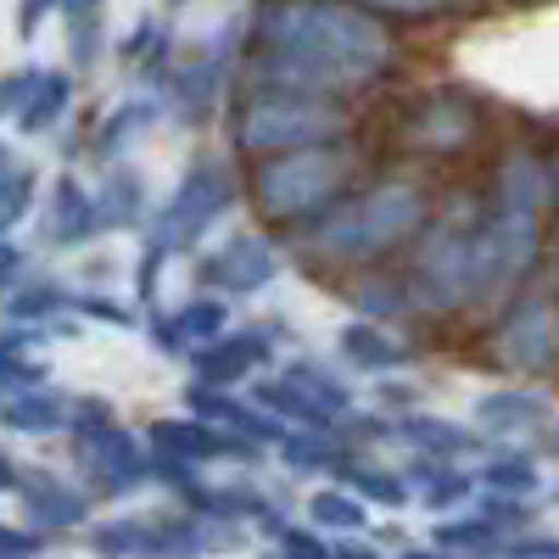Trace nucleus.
Wrapping results in <instances>:
<instances>
[{"instance_id": "f257e3e1", "label": "nucleus", "mask_w": 559, "mask_h": 559, "mask_svg": "<svg viewBox=\"0 0 559 559\" xmlns=\"http://www.w3.org/2000/svg\"><path fill=\"white\" fill-rule=\"evenodd\" d=\"M442 191H448V179H437L426 168L376 163L331 213L313 218L302 236H292L286 252L297 258V269L308 280L336 286V280H347L358 269H376V263L403 258L419 229L431 224Z\"/></svg>"}, {"instance_id": "f03ea898", "label": "nucleus", "mask_w": 559, "mask_h": 559, "mask_svg": "<svg viewBox=\"0 0 559 559\" xmlns=\"http://www.w3.org/2000/svg\"><path fill=\"white\" fill-rule=\"evenodd\" d=\"M376 163H381L376 146L358 134L324 140V146H302V152H280V157L247 163L241 202L252 207L258 229H269L274 241H292L313 218L331 213Z\"/></svg>"}, {"instance_id": "7ed1b4c3", "label": "nucleus", "mask_w": 559, "mask_h": 559, "mask_svg": "<svg viewBox=\"0 0 559 559\" xmlns=\"http://www.w3.org/2000/svg\"><path fill=\"white\" fill-rule=\"evenodd\" d=\"M537 274H548V218L492 213L471 191V229H464V324H481L487 313H498Z\"/></svg>"}, {"instance_id": "20e7f679", "label": "nucleus", "mask_w": 559, "mask_h": 559, "mask_svg": "<svg viewBox=\"0 0 559 559\" xmlns=\"http://www.w3.org/2000/svg\"><path fill=\"white\" fill-rule=\"evenodd\" d=\"M464 364L503 381H554L559 376V280L554 269L521 286L498 313L476 324V347Z\"/></svg>"}, {"instance_id": "39448f33", "label": "nucleus", "mask_w": 559, "mask_h": 559, "mask_svg": "<svg viewBox=\"0 0 559 559\" xmlns=\"http://www.w3.org/2000/svg\"><path fill=\"white\" fill-rule=\"evenodd\" d=\"M392 163H408V168H426V174H453L471 179L498 140L487 134V107L471 90H431L419 96L414 107L397 112V129H392Z\"/></svg>"}, {"instance_id": "423d86ee", "label": "nucleus", "mask_w": 559, "mask_h": 559, "mask_svg": "<svg viewBox=\"0 0 559 559\" xmlns=\"http://www.w3.org/2000/svg\"><path fill=\"white\" fill-rule=\"evenodd\" d=\"M229 207H241V168L229 157H191V168L179 174V185L152 207L146 218V252L168 258H197L207 236L229 218Z\"/></svg>"}, {"instance_id": "0eeeda50", "label": "nucleus", "mask_w": 559, "mask_h": 559, "mask_svg": "<svg viewBox=\"0 0 559 559\" xmlns=\"http://www.w3.org/2000/svg\"><path fill=\"white\" fill-rule=\"evenodd\" d=\"M247 526L213 521L197 509H152V515H118L90 526V554L96 559H218L241 554Z\"/></svg>"}, {"instance_id": "6e6552de", "label": "nucleus", "mask_w": 559, "mask_h": 559, "mask_svg": "<svg viewBox=\"0 0 559 559\" xmlns=\"http://www.w3.org/2000/svg\"><path fill=\"white\" fill-rule=\"evenodd\" d=\"M68 453H73V471H79V487L90 498H107V503H123L134 492L152 487V453L140 442L118 408L107 397H73V414H68Z\"/></svg>"}, {"instance_id": "1a4fd4ad", "label": "nucleus", "mask_w": 559, "mask_h": 559, "mask_svg": "<svg viewBox=\"0 0 559 559\" xmlns=\"http://www.w3.org/2000/svg\"><path fill=\"white\" fill-rule=\"evenodd\" d=\"M342 134H358L342 102L286 96V90H247L236 118H229V146H236L241 163L324 146V140H342Z\"/></svg>"}, {"instance_id": "9d476101", "label": "nucleus", "mask_w": 559, "mask_h": 559, "mask_svg": "<svg viewBox=\"0 0 559 559\" xmlns=\"http://www.w3.org/2000/svg\"><path fill=\"white\" fill-rule=\"evenodd\" d=\"M280 269H286V241H274L269 229H229L224 241H213L191 258L197 292H213L224 302L269 292L280 280Z\"/></svg>"}, {"instance_id": "9b49d317", "label": "nucleus", "mask_w": 559, "mask_h": 559, "mask_svg": "<svg viewBox=\"0 0 559 559\" xmlns=\"http://www.w3.org/2000/svg\"><path fill=\"white\" fill-rule=\"evenodd\" d=\"M280 336H286V324H280V319L229 324V331H218V336L191 358V381H202V386H229V392L252 386L258 376H269V364H274V353H280Z\"/></svg>"}, {"instance_id": "f8f14e48", "label": "nucleus", "mask_w": 559, "mask_h": 559, "mask_svg": "<svg viewBox=\"0 0 559 559\" xmlns=\"http://www.w3.org/2000/svg\"><path fill=\"white\" fill-rule=\"evenodd\" d=\"M554 397L532 381H503V386H487L471 408V426L487 437V442H521V437H537L554 426Z\"/></svg>"}, {"instance_id": "ddd939ff", "label": "nucleus", "mask_w": 559, "mask_h": 559, "mask_svg": "<svg viewBox=\"0 0 559 559\" xmlns=\"http://www.w3.org/2000/svg\"><path fill=\"white\" fill-rule=\"evenodd\" d=\"M426 358V342L408 336V331H392V324H376V319H353L336 331V364L353 369V376H403Z\"/></svg>"}, {"instance_id": "4468645a", "label": "nucleus", "mask_w": 559, "mask_h": 559, "mask_svg": "<svg viewBox=\"0 0 559 559\" xmlns=\"http://www.w3.org/2000/svg\"><path fill=\"white\" fill-rule=\"evenodd\" d=\"M218 331H229V302H224V297H213V292L185 297L179 308L152 313V324H146L152 347H157L163 358H185V364H191V358H197Z\"/></svg>"}, {"instance_id": "2eb2a0df", "label": "nucleus", "mask_w": 559, "mask_h": 559, "mask_svg": "<svg viewBox=\"0 0 559 559\" xmlns=\"http://www.w3.org/2000/svg\"><path fill=\"white\" fill-rule=\"evenodd\" d=\"M17 498H23V515H28V526L34 532H73V526H84L90 521V498L79 481H68V476H57V471H17V487H12Z\"/></svg>"}, {"instance_id": "dca6fc26", "label": "nucleus", "mask_w": 559, "mask_h": 559, "mask_svg": "<svg viewBox=\"0 0 559 559\" xmlns=\"http://www.w3.org/2000/svg\"><path fill=\"white\" fill-rule=\"evenodd\" d=\"M392 442H403L408 453L419 459H453L464 464L471 453H487V437L476 426H459L448 414H431V408H408L392 419Z\"/></svg>"}, {"instance_id": "f3484780", "label": "nucleus", "mask_w": 559, "mask_h": 559, "mask_svg": "<svg viewBox=\"0 0 559 559\" xmlns=\"http://www.w3.org/2000/svg\"><path fill=\"white\" fill-rule=\"evenodd\" d=\"M191 509H197V515H213V521H236V526H247V532H263L269 543L286 532V521H292L263 487H252V481H241V476H236V481H207Z\"/></svg>"}, {"instance_id": "a211bd4d", "label": "nucleus", "mask_w": 559, "mask_h": 559, "mask_svg": "<svg viewBox=\"0 0 559 559\" xmlns=\"http://www.w3.org/2000/svg\"><path fill=\"white\" fill-rule=\"evenodd\" d=\"M476 492L487 498H537L543 492V453L521 442H492L476 464Z\"/></svg>"}, {"instance_id": "6ab92c4d", "label": "nucleus", "mask_w": 559, "mask_h": 559, "mask_svg": "<svg viewBox=\"0 0 559 559\" xmlns=\"http://www.w3.org/2000/svg\"><path fill=\"white\" fill-rule=\"evenodd\" d=\"M403 481H408V492L419 503L431 509V515H453V509H464L476 498V471H464V464H453V459H419V453H408Z\"/></svg>"}, {"instance_id": "aec40b11", "label": "nucleus", "mask_w": 559, "mask_h": 559, "mask_svg": "<svg viewBox=\"0 0 559 559\" xmlns=\"http://www.w3.org/2000/svg\"><path fill=\"white\" fill-rule=\"evenodd\" d=\"M68 414H73V397L45 386V381L0 397V426L17 431V437H57V431H68Z\"/></svg>"}, {"instance_id": "412c9836", "label": "nucleus", "mask_w": 559, "mask_h": 559, "mask_svg": "<svg viewBox=\"0 0 559 559\" xmlns=\"http://www.w3.org/2000/svg\"><path fill=\"white\" fill-rule=\"evenodd\" d=\"M96 236H102V229H96V191H84L73 174H62L57 191H51V207H45V241L84 247Z\"/></svg>"}, {"instance_id": "4be33fe9", "label": "nucleus", "mask_w": 559, "mask_h": 559, "mask_svg": "<svg viewBox=\"0 0 559 559\" xmlns=\"http://www.w3.org/2000/svg\"><path fill=\"white\" fill-rule=\"evenodd\" d=\"M152 207L157 202L146 191V179H140L134 168H118L96 191V229H102V236H112V229H146Z\"/></svg>"}, {"instance_id": "5701e85b", "label": "nucleus", "mask_w": 559, "mask_h": 559, "mask_svg": "<svg viewBox=\"0 0 559 559\" xmlns=\"http://www.w3.org/2000/svg\"><path fill=\"white\" fill-rule=\"evenodd\" d=\"M336 487H347L353 498H364L369 509H403L414 492L403 481V471H392V464L369 459V453H347L336 464Z\"/></svg>"}, {"instance_id": "b1692460", "label": "nucleus", "mask_w": 559, "mask_h": 559, "mask_svg": "<svg viewBox=\"0 0 559 559\" xmlns=\"http://www.w3.org/2000/svg\"><path fill=\"white\" fill-rule=\"evenodd\" d=\"M353 448L336 437V426H319V431H286V442L274 448V459L286 464L292 476H336V464Z\"/></svg>"}, {"instance_id": "393cba45", "label": "nucleus", "mask_w": 559, "mask_h": 559, "mask_svg": "<svg viewBox=\"0 0 559 559\" xmlns=\"http://www.w3.org/2000/svg\"><path fill=\"white\" fill-rule=\"evenodd\" d=\"M280 376L297 381L313 403H324L336 419H342L347 408H358V403H353V381H347V369H342L336 358H292L286 369H280Z\"/></svg>"}, {"instance_id": "a878e982", "label": "nucleus", "mask_w": 559, "mask_h": 559, "mask_svg": "<svg viewBox=\"0 0 559 559\" xmlns=\"http://www.w3.org/2000/svg\"><path fill=\"white\" fill-rule=\"evenodd\" d=\"M308 526H319L324 537H353V532H369V503L364 498H353L347 487H319L313 498H308Z\"/></svg>"}, {"instance_id": "bb28decb", "label": "nucleus", "mask_w": 559, "mask_h": 559, "mask_svg": "<svg viewBox=\"0 0 559 559\" xmlns=\"http://www.w3.org/2000/svg\"><path fill=\"white\" fill-rule=\"evenodd\" d=\"M57 313H73V292L57 280H23L12 286V319L17 324H51Z\"/></svg>"}, {"instance_id": "cd10ccee", "label": "nucleus", "mask_w": 559, "mask_h": 559, "mask_svg": "<svg viewBox=\"0 0 559 559\" xmlns=\"http://www.w3.org/2000/svg\"><path fill=\"white\" fill-rule=\"evenodd\" d=\"M241 408H247V397H241V392H229V386H202V381L185 386V414L207 419V426H236V414H241Z\"/></svg>"}, {"instance_id": "c85d7f7f", "label": "nucleus", "mask_w": 559, "mask_h": 559, "mask_svg": "<svg viewBox=\"0 0 559 559\" xmlns=\"http://www.w3.org/2000/svg\"><path fill=\"white\" fill-rule=\"evenodd\" d=\"M202 68H191V79H179L174 90H168V107H174V118L185 123V129H202V123H213V79H197Z\"/></svg>"}, {"instance_id": "c756f323", "label": "nucleus", "mask_w": 559, "mask_h": 559, "mask_svg": "<svg viewBox=\"0 0 559 559\" xmlns=\"http://www.w3.org/2000/svg\"><path fill=\"white\" fill-rule=\"evenodd\" d=\"M34 168H0V236H12V229L28 218L34 207Z\"/></svg>"}, {"instance_id": "7c9ffc66", "label": "nucleus", "mask_w": 559, "mask_h": 559, "mask_svg": "<svg viewBox=\"0 0 559 559\" xmlns=\"http://www.w3.org/2000/svg\"><path fill=\"white\" fill-rule=\"evenodd\" d=\"M152 129V107H123L102 134H96V157L107 163V168H118V157H123V146H129V140L134 134H146Z\"/></svg>"}, {"instance_id": "2f4dec72", "label": "nucleus", "mask_w": 559, "mask_h": 559, "mask_svg": "<svg viewBox=\"0 0 559 559\" xmlns=\"http://www.w3.org/2000/svg\"><path fill=\"white\" fill-rule=\"evenodd\" d=\"M331 543H336V537H324V532L308 526V521H286V532L274 537V554H280V559H331Z\"/></svg>"}, {"instance_id": "473e14b6", "label": "nucleus", "mask_w": 559, "mask_h": 559, "mask_svg": "<svg viewBox=\"0 0 559 559\" xmlns=\"http://www.w3.org/2000/svg\"><path fill=\"white\" fill-rule=\"evenodd\" d=\"M73 313L84 319H102V324H134V308L107 297V292H73Z\"/></svg>"}, {"instance_id": "72a5a7b5", "label": "nucleus", "mask_w": 559, "mask_h": 559, "mask_svg": "<svg viewBox=\"0 0 559 559\" xmlns=\"http://www.w3.org/2000/svg\"><path fill=\"white\" fill-rule=\"evenodd\" d=\"M492 559H559V537L543 532V526H532V532H521V537H509Z\"/></svg>"}, {"instance_id": "f704fd0d", "label": "nucleus", "mask_w": 559, "mask_h": 559, "mask_svg": "<svg viewBox=\"0 0 559 559\" xmlns=\"http://www.w3.org/2000/svg\"><path fill=\"white\" fill-rule=\"evenodd\" d=\"M62 102H68V90H62V84H45L34 102H23L17 123H23V129H51V118L62 112Z\"/></svg>"}, {"instance_id": "c9c22d12", "label": "nucleus", "mask_w": 559, "mask_h": 559, "mask_svg": "<svg viewBox=\"0 0 559 559\" xmlns=\"http://www.w3.org/2000/svg\"><path fill=\"white\" fill-rule=\"evenodd\" d=\"M39 548H45V532L0 521V559H39Z\"/></svg>"}, {"instance_id": "e433bc0d", "label": "nucleus", "mask_w": 559, "mask_h": 559, "mask_svg": "<svg viewBox=\"0 0 559 559\" xmlns=\"http://www.w3.org/2000/svg\"><path fill=\"white\" fill-rule=\"evenodd\" d=\"M376 408L397 419V414H408V408H419V392H414L408 381H397V376H386V381L376 386Z\"/></svg>"}, {"instance_id": "4c0bfd02", "label": "nucleus", "mask_w": 559, "mask_h": 559, "mask_svg": "<svg viewBox=\"0 0 559 559\" xmlns=\"http://www.w3.org/2000/svg\"><path fill=\"white\" fill-rule=\"evenodd\" d=\"M23 274H28V252L17 241H0V292H12Z\"/></svg>"}, {"instance_id": "58836bf2", "label": "nucleus", "mask_w": 559, "mask_h": 559, "mask_svg": "<svg viewBox=\"0 0 559 559\" xmlns=\"http://www.w3.org/2000/svg\"><path fill=\"white\" fill-rule=\"evenodd\" d=\"M331 559H386V554H381L376 537L353 532V537H336V543H331Z\"/></svg>"}, {"instance_id": "ea45409f", "label": "nucleus", "mask_w": 559, "mask_h": 559, "mask_svg": "<svg viewBox=\"0 0 559 559\" xmlns=\"http://www.w3.org/2000/svg\"><path fill=\"white\" fill-rule=\"evenodd\" d=\"M548 269L559 280V168H554V207H548Z\"/></svg>"}, {"instance_id": "a19ab883", "label": "nucleus", "mask_w": 559, "mask_h": 559, "mask_svg": "<svg viewBox=\"0 0 559 559\" xmlns=\"http://www.w3.org/2000/svg\"><path fill=\"white\" fill-rule=\"evenodd\" d=\"M386 559H471V554H453V548H437V543H419V548H397Z\"/></svg>"}, {"instance_id": "79ce46f5", "label": "nucleus", "mask_w": 559, "mask_h": 559, "mask_svg": "<svg viewBox=\"0 0 559 559\" xmlns=\"http://www.w3.org/2000/svg\"><path fill=\"white\" fill-rule=\"evenodd\" d=\"M12 487H17V464L0 453V492H12Z\"/></svg>"}, {"instance_id": "37998d69", "label": "nucleus", "mask_w": 559, "mask_h": 559, "mask_svg": "<svg viewBox=\"0 0 559 559\" xmlns=\"http://www.w3.org/2000/svg\"><path fill=\"white\" fill-rule=\"evenodd\" d=\"M543 459H559V419L543 431Z\"/></svg>"}, {"instance_id": "c03bdc74", "label": "nucleus", "mask_w": 559, "mask_h": 559, "mask_svg": "<svg viewBox=\"0 0 559 559\" xmlns=\"http://www.w3.org/2000/svg\"><path fill=\"white\" fill-rule=\"evenodd\" d=\"M0 168H7V152H0Z\"/></svg>"}, {"instance_id": "a18cd8bd", "label": "nucleus", "mask_w": 559, "mask_h": 559, "mask_svg": "<svg viewBox=\"0 0 559 559\" xmlns=\"http://www.w3.org/2000/svg\"><path fill=\"white\" fill-rule=\"evenodd\" d=\"M554 503H559V487H554Z\"/></svg>"}]
</instances>
